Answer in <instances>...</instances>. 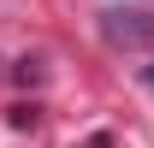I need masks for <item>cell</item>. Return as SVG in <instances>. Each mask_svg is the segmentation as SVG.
<instances>
[{
  "instance_id": "6da1fadb",
  "label": "cell",
  "mask_w": 154,
  "mask_h": 148,
  "mask_svg": "<svg viewBox=\"0 0 154 148\" xmlns=\"http://www.w3.org/2000/svg\"><path fill=\"white\" fill-rule=\"evenodd\" d=\"M101 36L113 42V48H136V42H154V12H125V6H113V12H101Z\"/></svg>"
},
{
  "instance_id": "7a4b0ae2",
  "label": "cell",
  "mask_w": 154,
  "mask_h": 148,
  "mask_svg": "<svg viewBox=\"0 0 154 148\" xmlns=\"http://www.w3.org/2000/svg\"><path fill=\"white\" fill-rule=\"evenodd\" d=\"M148 83H154V65H148Z\"/></svg>"
}]
</instances>
